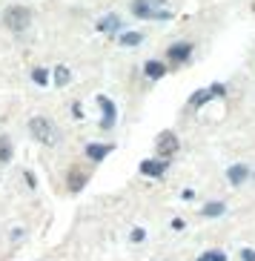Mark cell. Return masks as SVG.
Returning <instances> with one entry per match:
<instances>
[{
	"mask_svg": "<svg viewBox=\"0 0 255 261\" xmlns=\"http://www.w3.org/2000/svg\"><path fill=\"white\" fill-rule=\"evenodd\" d=\"M132 12L138 17H152V20H166L169 12L163 9V0H135Z\"/></svg>",
	"mask_w": 255,
	"mask_h": 261,
	"instance_id": "cell-1",
	"label": "cell"
},
{
	"mask_svg": "<svg viewBox=\"0 0 255 261\" xmlns=\"http://www.w3.org/2000/svg\"><path fill=\"white\" fill-rule=\"evenodd\" d=\"M29 132L35 135V141H40V144H54L58 141V129H54V123L49 121V118H32L29 121Z\"/></svg>",
	"mask_w": 255,
	"mask_h": 261,
	"instance_id": "cell-2",
	"label": "cell"
},
{
	"mask_svg": "<svg viewBox=\"0 0 255 261\" xmlns=\"http://www.w3.org/2000/svg\"><path fill=\"white\" fill-rule=\"evenodd\" d=\"M29 20H32V15H29L26 6H9L6 12H3V23L12 32H23L26 26H29Z\"/></svg>",
	"mask_w": 255,
	"mask_h": 261,
	"instance_id": "cell-3",
	"label": "cell"
},
{
	"mask_svg": "<svg viewBox=\"0 0 255 261\" xmlns=\"http://www.w3.org/2000/svg\"><path fill=\"white\" fill-rule=\"evenodd\" d=\"M158 152H161V158H172V155L178 152V138L172 132H163L161 138H158Z\"/></svg>",
	"mask_w": 255,
	"mask_h": 261,
	"instance_id": "cell-4",
	"label": "cell"
},
{
	"mask_svg": "<svg viewBox=\"0 0 255 261\" xmlns=\"http://www.w3.org/2000/svg\"><path fill=\"white\" fill-rule=\"evenodd\" d=\"M189 55H192V46H189V43H175V46L169 49V61L181 63V61H186Z\"/></svg>",
	"mask_w": 255,
	"mask_h": 261,
	"instance_id": "cell-5",
	"label": "cell"
},
{
	"mask_svg": "<svg viewBox=\"0 0 255 261\" xmlns=\"http://www.w3.org/2000/svg\"><path fill=\"white\" fill-rule=\"evenodd\" d=\"M163 169H166V164H163V161H144V164H140V172H144V175H152V178L163 175Z\"/></svg>",
	"mask_w": 255,
	"mask_h": 261,
	"instance_id": "cell-6",
	"label": "cell"
},
{
	"mask_svg": "<svg viewBox=\"0 0 255 261\" xmlns=\"http://www.w3.org/2000/svg\"><path fill=\"white\" fill-rule=\"evenodd\" d=\"M221 92H224L221 86H212V89H204V92H198V95H195V98H192V107H201L204 100H209V98H212V95H221Z\"/></svg>",
	"mask_w": 255,
	"mask_h": 261,
	"instance_id": "cell-7",
	"label": "cell"
},
{
	"mask_svg": "<svg viewBox=\"0 0 255 261\" xmlns=\"http://www.w3.org/2000/svg\"><path fill=\"white\" fill-rule=\"evenodd\" d=\"M247 175H249L247 167H241V164H238V167H230V181H232V184H244V178H247Z\"/></svg>",
	"mask_w": 255,
	"mask_h": 261,
	"instance_id": "cell-8",
	"label": "cell"
},
{
	"mask_svg": "<svg viewBox=\"0 0 255 261\" xmlns=\"http://www.w3.org/2000/svg\"><path fill=\"white\" fill-rule=\"evenodd\" d=\"M106 152H112V146H103V144H92L89 146V149H86V155H89V158H95V161H101L103 155Z\"/></svg>",
	"mask_w": 255,
	"mask_h": 261,
	"instance_id": "cell-9",
	"label": "cell"
},
{
	"mask_svg": "<svg viewBox=\"0 0 255 261\" xmlns=\"http://www.w3.org/2000/svg\"><path fill=\"white\" fill-rule=\"evenodd\" d=\"M9 158H12V141L0 135V161H9Z\"/></svg>",
	"mask_w": 255,
	"mask_h": 261,
	"instance_id": "cell-10",
	"label": "cell"
},
{
	"mask_svg": "<svg viewBox=\"0 0 255 261\" xmlns=\"http://www.w3.org/2000/svg\"><path fill=\"white\" fill-rule=\"evenodd\" d=\"M163 72H166V66H163V63H158V61H149L147 63V75L149 77H161Z\"/></svg>",
	"mask_w": 255,
	"mask_h": 261,
	"instance_id": "cell-11",
	"label": "cell"
},
{
	"mask_svg": "<svg viewBox=\"0 0 255 261\" xmlns=\"http://www.w3.org/2000/svg\"><path fill=\"white\" fill-rule=\"evenodd\" d=\"M54 84H58V86L69 84V69H66V66H58V72H54Z\"/></svg>",
	"mask_w": 255,
	"mask_h": 261,
	"instance_id": "cell-12",
	"label": "cell"
},
{
	"mask_svg": "<svg viewBox=\"0 0 255 261\" xmlns=\"http://www.w3.org/2000/svg\"><path fill=\"white\" fill-rule=\"evenodd\" d=\"M83 184H86V175H83V172H75V175H69V190H80Z\"/></svg>",
	"mask_w": 255,
	"mask_h": 261,
	"instance_id": "cell-13",
	"label": "cell"
},
{
	"mask_svg": "<svg viewBox=\"0 0 255 261\" xmlns=\"http://www.w3.org/2000/svg\"><path fill=\"white\" fill-rule=\"evenodd\" d=\"M224 213V204H207V207H204V215H207V218H212V215H221Z\"/></svg>",
	"mask_w": 255,
	"mask_h": 261,
	"instance_id": "cell-14",
	"label": "cell"
},
{
	"mask_svg": "<svg viewBox=\"0 0 255 261\" xmlns=\"http://www.w3.org/2000/svg\"><path fill=\"white\" fill-rule=\"evenodd\" d=\"M121 43H126V46H135V43H140V35H138V32H129V35H124V38H121Z\"/></svg>",
	"mask_w": 255,
	"mask_h": 261,
	"instance_id": "cell-15",
	"label": "cell"
},
{
	"mask_svg": "<svg viewBox=\"0 0 255 261\" xmlns=\"http://www.w3.org/2000/svg\"><path fill=\"white\" fill-rule=\"evenodd\" d=\"M115 26H118V17H112V15L103 17V20H101V29H103V32H112Z\"/></svg>",
	"mask_w": 255,
	"mask_h": 261,
	"instance_id": "cell-16",
	"label": "cell"
},
{
	"mask_svg": "<svg viewBox=\"0 0 255 261\" xmlns=\"http://www.w3.org/2000/svg\"><path fill=\"white\" fill-rule=\"evenodd\" d=\"M32 77H35V84L43 86V84H46V69H35V72H32Z\"/></svg>",
	"mask_w": 255,
	"mask_h": 261,
	"instance_id": "cell-17",
	"label": "cell"
},
{
	"mask_svg": "<svg viewBox=\"0 0 255 261\" xmlns=\"http://www.w3.org/2000/svg\"><path fill=\"white\" fill-rule=\"evenodd\" d=\"M207 258H209V261H226L224 253H207Z\"/></svg>",
	"mask_w": 255,
	"mask_h": 261,
	"instance_id": "cell-18",
	"label": "cell"
},
{
	"mask_svg": "<svg viewBox=\"0 0 255 261\" xmlns=\"http://www.w3.org/2000/svg\"><path fill=\"white\" fill-rule=\"evenodd\" d=\"M241 255H244V261H255V253H252V250H244Z\"/></svg>",
	"mask_w": 255,
	"mask_h": 261,
	"instance_id": "cell-19",
	"label": "cell"
}]
</instances>
